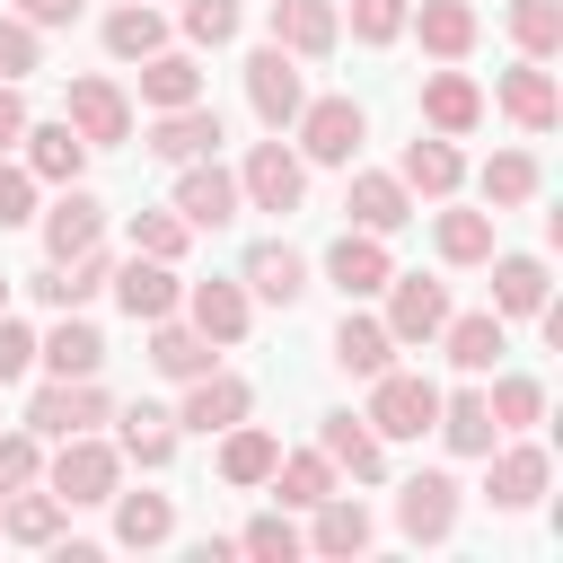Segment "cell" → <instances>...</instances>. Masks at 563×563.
<instances>
[{"label": "cell", "instance_id": "cell-3", "mask_svg": "<svg viewBox=\"0 0 563 563\" xmlns=\"http://www.w3.org/2000/svg\"><path fill=\"white\" fill-rule=\"evenodd\" d=\"M97 422H114V396L97 378H44L26 396V431L35 440H70V431H97Z\"/></svg>", "mask_w": 563, "mask_h": 563}, {"label": "cell", "instance_id": "cell-29", "mask_svg": "<svg viewBox=\"0 0 563 563\" xmlns=\"http://www.w3.org/2000/svg\"><path fill=\"white\" fill-rule=\"evenodd\" d=\"M9 510H0V537L9 545H53L62 537V519H70V501L62 493H35V484H18V493H0Z\"/></svg>", "mask_w": 563, "mask_h": 563}, {"label": "cell", "instance_id": "cell-10", "mask_svg": "<svg viewBox=\"0 0 563 563\" xmlns=\"http://www.w3.org/2000/svg\"><path fill=\"white\" fill-rule=\"evenodd\" d=\"M88 150H114V141H132V97L114 88V79H70V114H62Z\"/></svg>", "mask_w": 563, "mask_h": 563}, {"label": "cell", "instance_id": "cell-44", "mask_svg": "<svg viewBox=\"0 0 563 563\" xmlns=\"http://www.w3.org/2000/svg\"><path fill=\"white\" fill-rule=\"evenodd\" d=\"M484 405H493V431H528V422H545V387H537V378H519V369H510V378H493V396H484Z\"/></svg>", "mask_w": 563, "mask_h": 563}, {"label": "cell", "instance_id": "cell-18", "mask_svg": "<svg viewBox=\"0 0 563 563\" xmlns=\"http://www.w3.org/2000/svg\"><path fill=\"white\" fill-rule=\"evenodd\" d=\"M35 361H44L53 378H97V369H106V334H97L79 308H62V325L35 334Z\"/></svg>", "mask_w": 563, "mask_h": 563}, {"label": "cell", "instance_id": "cell-43", "mask_svg": "<svg viewBox=\"0 0 563 563\" xmlns=\"http://www.w3.org/2000/svg\"><path fill=\"white\" fill-rule=\"evenodd\" d=\"M510 35H519L528 62L563 53V0H510Z\"/></svg>", "mask_w": 563, "mask_h": 563}, {"label": "cell", "instance_id": "cell-21", "mask_svg": "<svg viewBox=\"0 0 563 563\" xmlns=\"http://www.w3.org/2000/svg\"><path fill=\"white\" fill-rule=\"evenodd\" d=\"M185 325L211 334V343H238L246 334V282H185Z\"/></svg>", "mask_w": 563, "mask_h": 563}, {"label": "cell", "instance_id": "cell-15", "mask_svg": "<svg viewBox=\"0 0 563 563\" xmlns=\"http://www.w3.org/2000/svg\"><path fill=\"white\" fill-rule=\"evenodd\" d=\"M238 282H246L255 299H273V308H299V299H308V255L282 246V238H264V246H246Z\"/></svg>", "mask_w": 563, "mask_h": 563}, {"label": "cell", "instance_id": "cell-56", "mask_svg": "<svg viewBox=\"0 0 563 563\" xmlns=\"http://www.w3.org/2000/svg\"><path fill=\"white\" fill-rule=\"evenodd\" d=\"M26 290H35L44 308H70V282H62V264H44V273H26Z\"/></svg>", "mask_w": 563, "mask_h": 563}, {"label": "cell", "instance_id": "cell-36", "mask_svg": "<svg viewBox=\"0 0 563 563\" xmlns=\"http://www.w3.org/2000/svg\"><path fill=\"white\" fill-rule=\"evenodd\" d=\"M317 449H325L334 466H352L361 484H369V475L387 466V449H378V431H369L361 413H325V422H317Z\"/></svg>", "mask_w": 563, "mask_h": 563}, {"label": "cell", "instance_id": "cell-20", "mask_svg": "<svg viewBox=\"0 0 563 563\" xmlns=\"http://www.w3.org/2000/svg\"><path fill=\"white\" fill-rule=\"evenodd\" d=\"M501 114L519 123V132H554V114H563V97H554V79H545V62H510L501 70Z\"/></svg>", "mask_w": 563, "mask_h": 563}, {"label": "cell", "instance_id": "cell-1", "mask_svg": "<svg viewBox=\"0 0 563 563\" xmlns=\"http://www.w3.org/2000/svg\"><path fill=\"white\" fill-rule=\"evenodd\" d=\"M44 484H53L70 510H97V501H114V484H123V449L97 440V431H70V440L53 449V466H44Z\"/></svg>", "mask_w": 563, "mask_h": 563}, {"label": "cell", "instance_id": "cell-32", "mask_svg": "<svg viewBox=\"0 0 563 563\" xmlns=\"http://www.w3.org/2000/svg\"><path fill=\"white\" fill-rule=\"evenodd\" d=\"M194 97H202L194 53H167V44H158V53L141 62V106H150V114H167V106H194Z\"/></svg>", "mask_w": 563, "mask_h": 563}, {"label": "cell", "instance_id": "cell-14", "mask_svg": "<svg viewBox=\"0 0 563 563\" xmlns=\"http://www.w3.org/2000/svg\"><path fill=\"white\" fill-rule=\"evenodd\" d=\"M220 150V114L194 97V106H167V114H150V158H167V167H185V158H211Z\"/></svg>", "mask_w": 563, "mask_h": 563}, {"label": "cell", "instance_id": "cell-2", "mask_svg": "<svg viewBox=\"0 0 563 563\" xmlns=\"http://www.w3.org/2000/svg\"><path fill=\"white\" fill-rule=\"evenodd\" d=\"M431 413H440V387H431L422 369H396V361H387V369L369 378V413H361V422H369L378 440H422Z\"/></svg>", "mask_w": 563, "mask_h": 563}, {"label": "cell", "instance_id": "cell-34", "mask_svg": "<svg viewBox=\"0 0 563 563\" xmlns=\"http://www.w3.org/2000/svg\"><path fill=\"white\" fill-rule=\"evenodd\" d=\"M334 361H343L352 378H378V369L396 361V334H387V317H352V308H343V325H334Z\"/></svg>", "mask_w": 563, "mask_h": 563}, {"label": "cell", "instance_id": "cell-54", "mask_svg": "<svg viewBox=\"0 0 563 563\" xmlns=\"http://www.w3.org/2000/svg\"><path fill=\"white\" fill-rule=\"evenodd\" d=\"M79 9H88V0H18L26 26H79Z\"/></svg>", "mask_w": 563, "mask_h": 563}, {"label": "cell", "instance_id": "cell-57", "mask_svg": "<svg viewBox=\"0 0 563 563\" xmlns=\"http://www.w3.org/2000/svg\"><path fill=\"white\" fill-rule=\"evenodd\" d=\"M0 308H9V282H0Z\"/></svg>", "mask_w": 563, "mask_h": 563}, {"label": "cell", "instance_id": "cell-37", "mask_svg": "<svg viewBox=\"0 0 563 563\" xmlns=\"http://www.w3.org/2000/svg\"><path fill=\"white\" fill-rule=\"evenodd\" d=\"M167 537H176V501L114 484V545H167Z\"/></svg>", "mask_w": 563, "mask_h": 563}, {"label": "cell", "instance_id": "cell-31", "mask_svg": "<svg viewBox=\"0 0 563 563\" xmlns=\"http://www.w3.org/2000/svg\"><path fill=\"white\" fill-rule=\"evenodd\" d=\"M334 475H343V466H334L325 449H299V457H273V475H264V484L282 493V510H317V501L334 493Z\"/></svg>", "mask_w": 563, "mask_h": 563}, {"label": "cell", "instance_id": "cell-6", "mask_svg": "<svg viewBox=\"0 0 563 563\" xmlns=\"http://www.w3.org/2000/svg\"><path fill=\"white\" fill-rule=\"evenodd\" d=\"M238 194H246V211H299V194H308V158H299V150H282V132H273V141H255V150H246Z\"/></svg>", "mask_w": 563, "mask_h": 563}, {"label": "cell", "instance_id": "cell-30", "mask_svg": "<svg viewBox=\"0 0 563 563\" xmlns=\"http://www.w3.org/2000/svg\"><path fill=\"white\" fill-rule=\"evenodd\" d=\"M431 431H440L457 457H484V449H493V405H484V387H457V396H440Z\"/></svg>", "mask_w": 563, "mask_h": 563}, {"label": "cell", "instance_id": "cell-7", "mask_svg": "<svg viewBox=\"0 0 563 563\" xmlns=\"http://www.w3.org/2000/svg\"><path fill=\"white\" fill-rule=\"evenodd\" d=\"M185 229H229L238 211H246V194H238V176L220 167V158H185L176 167V202H167Z\"/></svg>", "mask_w": 563, "mask_h": 563}, {"label": "cell", "instance_id": "cell-11", "mask_svg": "<svg viewBox=\"0 0 563 563\" xmlns=\"http://www.w3.org/2000/svg\"><path fill=\"white\" fill-rule=\"evenodd\" d=\"M246 378H229V369H202V378H185V405H176V431H202V440H220L229 422H246Z\"/></svg>", "mask_w": 563, "mask_h": 563}, {"label": "cell", "instance_id": "cell-40", "mask_svg": "<svg viewBox=\"0 0 563 563\" xmlns=\"http://www.w3.org/2000/svg\"><path fill=\"white\" fill-rule=\"evenodd\" d=\"M493 220H501V211H440V220H431L440 264H484V255H493Z\"/></svg>", "mask_w": 563, "mask_h": 563}, {"label": "cell", "instance_id": "cell-28", "mask_svg": "<svg viewBox=\"0 0 563 563\" xmlns=\"http://www.w3.org/2000/svg\"><path fill=\"white\" fill-rule=\"evenodd\" d=\"M273 457H282L273 431H255V422H229V431H220V484H229V493H255V484L273 475Z\"/></svg>", "mask_w": 563, "mask_h": 563}, {"label": "cell", "instance_id": "cell-27", "mask_svg": "<svg viewBox=\"0 0 563 563\" xmlns=\"http://www.w3.org/2000/svg\"><path fill=\"white\" fill-rule=\"evenodd\" d=\"M114 422H123V440H114L123 466H150V475H158V466L176 457V413H167V405H123Z\"/></svg>", "mask_w": 563, "mask_h": 563}, {"label": "cell", "instance_id": "cell-47", "mask_svg": "<svg viewBox=\"0 0 563 563\" xmlns=\"http://www.w3.org/2000/svg\"><path fill=\"white\" fill-rule=\"evenodd\" d=\"M238 554H264V563H290V554H299V528H290L282 510H264V519H246V528H238Z\"/></svg>", "mask_w": 563, "mask_h": 563}, {"label": "cell", "instance_id": "cell-12", "mask_svg": "<svg viewBox=\"0 0 563 563\" xmlns=\"http://www.w3.org/2000/svg\"><path fill=\"white\" fill-rule=\"evenodd\" d=\"M387 238H369V229H343L334 246H325V282L343 290V299H378L387 290Z\"/></svg>", "mask_w": 563, "mask_h": 563}, {"label": "cell", "instance_id": "cell-19", "mask_svg": "<svg viewBox=\"0 0 563 563\" xmlns=\"http://www.w3.org/2000/svg\"><path fill=\"white\" fill-rule=\"evenodd\" d=\"M422 123H431L440 141L475 132V123H484V88H475L466 70H431V79H422Z\"/></svg>", "mask_w": 563, "mask_h": 563}, {"label": "cell", "instance_id": "cell-53", "mask_svg": "<svg viewBox=\"0 0 563 563\" xmlns=\"http://www.w3.org/2000/svg\"><path fill=\"white\" fill-rule=\"evenodd\" d=\"M26 369H35V334L0 308V387H9V378H26Z\"/></svg>", "mask_w": 563, "mask_h": 563}, {"label": "cell", "instance_id": "cell-9", "mask_svg": "<svg viewBox=\"0 0 563 563\" xmlns=\"http://www.w3.org/2000/svg\"><path fill=\"white\" fill-rule=\"evenodd\" d=\"M396 528H405L413 545H440V537L457 528V475H440V466L405 475V493H396Z\"/></svg>", "mask_w": 563, "mask_h": 563}, {"label": "cell", "instance_id": "cell-42", "mask_svg": "<svg viewBox=\"0 0 563 563\" xmlns=\"http://www.w3.org/2000/svg\"><path fill=\"white\" fill-rule=\"evenodd\" d=\"M537 185H545V176H537V158H528V150H501V158L484 167V202H493V211L537 202Z\"/></svg>", "mask_w": 563, "mask_h": 563}, {"label": "cell", "instance_id": "cell-4", "mask_svg": "<svg viewBox=\"0 0 563 563\" xmlns=\"http://www.w3.org/2000/svg\"><path fill=\"white\" fill-rule=\"evenodd\" d=\"M246 106H255V123H264V132H290V123H299V106H308L299 53H282V44H255V53H246Z\"/></svg>", "mask_w": 563, "mask_h": 563}, {"label": "cell", "instance_id": "cell-13", "mask_svg": "<svg viewBox=\"0 0 563 563\" xmlns=\"http://www.w3.org/2000/svg\"><path fill=\"white\" fill-rule=\"evenodd\" d=\"M106 290L123 299V317H132V325H150V317H176V299H185L176 264H158V255H132V264H114V282H106Z\"/></svg>", "mask_w": 563, "mask_h": 563}, {"label": "cell", "instance_id": "cell-48", "mask_svg": "<svg viewBox=\"0 0 563 563\" xmlns=\"http://www.w3.org/2000/svg\"><path fill=\"white\" fill-rule=\"evenodd\" d=\"M405 9H413V0H352V35H361V44H396V35H405Z\"/></svg>", "mask_w": 563, "mask_h": 563}, {"label": "cell", "instance_id": "cell-50", "mask_svg": "<svg viewBox=\"0 0 563 563\" xmlns=\"http://www.w3.org/2000/svg\"><path fill=\"white\" fill-rule=\"evenodd\" d=\"M62 282H70V308H88V299L114 282V255H106V246H88V255H70V264H62Z\"/></svg>", "mask_w": 563, "mask_h": 563}, {"label": "cell", "instance_id": "cell-24", "mask_svg": "<svg viewBox=\"0 0 563 563\" xmlns=\"http://www.w3.org/2000/svg\"><path fill=\"white\" fill-rule=\"evenodd\" d=\"M18 141H26V176H35V185H79V167H88V141H79L70 123H26Z\"/></svg>", "mask_w": 563, "mask_h": 563}, {"label": "cell", "instance_id": "cell-45", "mask_svg": "<svg viewBox=\"0 0 563 563\" xmlns=\"http://www.w3.org/2000/svg\"><path fill=\"white\" fill-rule=\"evenodd\" d=\"M194 246V229L176 220V211H132V255H158V264H176Z\"/></svg>", "mask_w": 563, "mask_h": 563}, {"label": "cell", "instance_id": "cell-25", "mask_svg": "<svg viewBox=\"0 0 563 563\" xmlns=\"http://www.w3.org/2000/svg\"><path fill=\"white\" fill-rule=\"evenodd\" d=\"M343 211H352V229H369V238H396V229L413 220V194H405L396 176H352V185H343Z\"/></svg>", "mask_w": 563, "mask_h": 563}, {"label": "cell", "instance_id": "cell-39", "mask_svg": "<svg viewBox=\"0 0 563 563\" xmlns=\"http://www.w3.org/2000/svg\"><path fill=\"white\" fill-rule=\"evenodd\" d=\"M537 308H545V264L537 255H501L493 264V317H537Z\"/></svg>", "mask_w": 563, "mask_h": 563}, {"label": "cell", "instance_id": "cell-55", "mask_svg": "<svg viewBox=\"0 0 563 563\" xmlns=\"http://www.w3.org/2000/svg\"><path fill=\"white\" fill-rule=\"evenodd\" d=\"M26 132V97H18V79H0V150Z\"/></svg>", "mask_w": 563, "mask_h": 563}, {"label": "cell", "instance_id": "cell-33", "mask_svg": "<svg viewBox=\"0 0 563 563\" xmlns=\"http://www.w3.org/2000/svg\"><path fill=\"white\" fill-rule=\"evenodd\" d=\"M457 176H466V158H457L440 132H431V141H405V167H396L405 194H431V202H440V194H457Z\"/></svg>", "mask_w": 563, "mask_h": 563}, {"label": "cell", "instance_id": "cell-46", "mask_svg": "<svg viewBox=\"0 0 563 563\" xmlns=\"http://www.w3.org/2000/svg\"><path fill=\"white\" fill-rule=\"evenodd\" d=\"M44 70V26H26L18 9L0 18V79H35Z\"/></svg>", "mask_w": 563, "mask_h": 563}, {"label": "cell", "instance_id": "cell-41", "mask_svg": "<svg viewBox=\"0 0 563 563\" xmlns=\"http://www.w3.org/2000/svg\"><path fill=\"white\" fill-rule=\"evenodd\" d=\"M299 545H317V554H361V545H369V510L343 501V493H325V501H317V528H308Z\"/></svg>", "mask_w": 563, "mask_h": 563}, {"label": "cell", "instance_id": "cell-23", "mask_svg": "<svg viewBox=\"0 0 563 563\" xmlns=\"http://www.w3.org/2000/svg\"><path fill=\"white\" fill-rule=\"evenodd\" d=\"M334 35H343L334 0H273V44H282V53L317 62V53H334Z\"/></svg>", "mask_w": 563, "mask_h": 563}, {"label": "cell", "instance_id": "cell-26", "mask_svg": "<svg viewBox=\"0 0 563 563\" xmlns=\"http://www.w3.org/2000/svg\"><path fill=\"white\" fill-rule=\"evenodd\" d=\"M150 369L158 378H202V369H220V352H211V334H194L176 317H150Z\"/></svg>", "mask_w": 563, "mask_h": 563}, {"label": "cell", "instance_id": "cell-5", "mask_svg": "<svg viewBox=\"0 0 563 563\" xmlns=\"http://www.w3.org/2000/svg\"><path fill=\"white\" fill-rule=\"evenodd\" d=\"M299 158H317V167H352V150L369 141V114L352 106V97H317V106H299Z\"/></svg>", "mask_w": 563, "mask_h": 563}, {"label": "cell", "instance_id": "cell-52", "mask_svg": "<svg viewBox=\"0 0 563 563\" xmlns=\"http://www.w3.org/2000/svg\"><path fill=\"white\" fill-rule=\"evenodd\" d=\"M26 220H35V176L0 167V229H26Z\"/></svg>", "mask_w": 563, "mask_h": 563}, {"label": "cell", "instance_id": "cell-38", "mask_svg": "<svg viewBox=\"0 0 563 563\" xmlns=\"http://www.w3.org/2000/svg\"><path fill=\"white\" fill-rule=\"evenodd\" d=\"M167 44V18H158V0H123L114 18H106V53L114 62H150Z\"/></svg>", "mask_w": 563, "mask_h": 563}, {"label": "cell", "instance_id": "cell-17", "mask_svg": "<svg viewBox=\"0 0 563 563\" xmlns=\"http://www.w3.org/2000/svg\"><path fill=\"white\" fill-rule=\"evenodd\" d=\"M106 238V202L97 194H79V185H62V202L44 211V255L53 264H70V255H88Z\"/></svg>", "mask_w": 563, "mask_h": 563}, {"label": "cell", "instance_id": "cell-22", "mask_svg": "<svg viewBox=\"0 0 563 563\" xmlns=\"http://www.w3.org/2000/svg\"><path fill=\"white\" fill-rule=\"evenodd\" d=\"M405 26H413L422 53H440V62H466L475 35H484V18H475L466 0H422V9H405Z\"/></svg>", "mask_w": 563, "mask_h": 563}, {"label": "cell", "instance_id": "cell-8", "mask_svg": "<svg viewBox=\"0 0 563 563\" xmlns=\"http://www.w3.org/2000/svg\"><path fill=\"white\" fill-rule=\"evenodd\" d=\"M440 325H449V282H431V273H387V334H396V352H405V343H440Z\"/></svg>", "mask_w": 563, "mask_h": 563}, {"label": "cell", "instance_id": "cell-49", "mask_svg": "<svg viewBox=\"0 0 563 563\" xmlns=\"http://www.w3.org/2000/svg\"><path fill=\"white\" fill-rule=\"evenodd\" d=\"M44 475V440L35 431H9L0 440V493H18V484H35Z\"/></svg>", "mask_w": 563, "mask_h": 563}, {"label": "cell", "instance_id": "cell-35", "mask_svg": "<svg viewBox=\"0 0 563 563\" xmlns=\"http://www.w3.org/2000/svg\"><path fill=\"white\" fill-rule=\"evenodd\" d=\"M440 343H449V361H457L466 378H484V369L501 361V317H493V308H475V317H457V308H449Z\"/></svg>", "mask_w": 563, "mask_h": 563}, {"label": "cell", "instance_id": "cell-51", "mask_svg": "<svg viewBox=\"0 0 563 563\" xmlns=\"http://www.w3.org/2000/svg\"><path fill=\"white\" fill-rule=\"evenodd\" d=\"M185 35L194 44H229L238 35V0H185Z\"/></svg>", "mask_w": 563, "mask_h": 563}, {"label": "cell", "instance_id": "cell-16", "mask_svg": "<svg viewBox=\"0 0 563 563\" xmlns=\"http://www.w3.org/2000/svg\"><path fill=\"white\" fill-rule=\"evenodd\" d=\"M484 457H493V449H484ZM545 475H554V466H545V449H537V440H519V449H501V457H493L484 501H493V510H537V501H545Z\"/></svg>", "mask_w": 563, "mask_h": 563}]
</instances>
